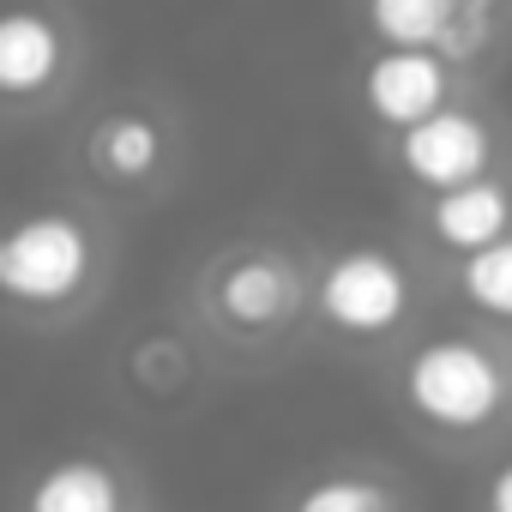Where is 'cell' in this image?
<instances>
[{
	"label": "cell",
	"mask_w": 512,
	"mask_h": 512,
	"mask_svg": "<svg viewBox=\"0 0 512 512\" xmlns=\"http://www.w3.org/2000/svg\"><path fill=\"white\" fill-rule=\"evenodd\" d=\"M25 512H127V488H121V476L109 464L67 458V464H49L31 482Z\"/></svg>",
	"instance_id": "9c48e42d"
},
{
	"label": "cell",
	"mask_w": 512,
	"mask_h": 512,
	"mask_svg": "<svg viewBox=\"0 0 512 512\" xmlns=\"http://www.w3.org/2000/svg\"><path fill=\"white\" fill-rule=\"evenodd\" d=\"M458 296L482 314V320H500L512 326V235L470 253V260L458 266Z\"/></svg>",
	"instance_id": "7c38bea8"
},
{
	"label": "cell",
	"mask_w": 512,
	"mask_h": 512,
	"mask_svg": "<svg viewBox=\"0 0 512 512\" xmlns=\"http://www.w3.org/2000/svg\"><path fill=\"white\" fill-rule=\"evenodd\" d=\"M290 512H404V506H398V488H386L380 476L338 470V476L308 482Z\"/></svg>",
	"instance_id": "4fadbf2b"
},
{
	"label": "cell",
	"mask_w": 512,
	"mask_h": 512,
	"mask_svg": "<svg viewBox=\"0 0 512 512\" xmlns=\"http://www.w3.org/2000/svg\"><path fill=\"white\" fill-rule=\"evenodd\" d=\"M163 127L139 109H121L109 115L97 133H91V163L109 175V181H145L157 163H163Z\"/></svg>",
	"instance_id": "30bf717a"
},
{
	"label": "cell",
	"mask_w": 512,
	"mask_h": 512,
	"mask_svg": "<svg viewBox=\"0 0 512 512\" xmlns=\"http://www.w3.org/2000/svg\"><path fill=\"white\" fill-rule=\"evenodd\" d=\"M398 392H404V410L446 434V440H476L488 434L500 416H506V398H512V368L470 332H440V338H422L410 356H404V374H398Z\"/></svg>",
	"instance_id": "6da1fadb"
},
{
	"label": "cell",
	"mask_w": 512,
	"mask_h": 512,
	"mask_svg": "<svg viewBox=\"0 0 512 512\" xmlns=\"http://www.w3.org/2000/svg\"><path fill=\"white\" fill-rule=\"evenodd\" d=\"M211 302L235 332H278L302 314V272L290 253H241L217 272Z\"/></svg>",
	"instance_id": "8992f818"
},
{
	"label": "cell",
	"mask_w": 512,
	"mask_h": 512,
	"mask_svg": "<svg viewBox=\"0 0 512 512\" xmlns=\"http://www.w3.org/2000/svg\"><path fill=\"white\" fill-rule=\"evenodd\" d=\"M67 67V31L43 7H0V97H43Z\"/></svg>",
	"instance_id": "52a82bcc"
},
{
	"label": "cell",
	"mask_w": 512,
	"mask_h": 512,
	"mask_svg": "<svg viewBox=\"0 0 512 512\" xmlns=\"http://www.w3.org/2000/svg\"><path fill=\"white\" fill-rule=\"evenodd\" d=\"M428 235H434L446 253H458V260H470V253L506 241V235H512V187H506L500 175H488V181L434 193V199H428Z\"/></svg>",
	"instance_id": "ba28073f"
},
{
	"label": "cell",
	"mask_w": 512,
	"mask_h": 512,
	"mask_svg": "<svg viewBox=\"0 0 512 512\" xmlns=\"http://www.w3.org/2000/svg\"><path fill=\"white\" fill-rule=\"evenodd\" d=\"M494 127L476 115V109H458L446 103L440 115L416 121L410 133H398V169L428 187V193H452V187H470V181H488L494 175Z\"/></svg>",
	"instance_id": "277c9868"
},
{
	"label": "cell",
	"mask_w": 512,
	"mask_h": 512,
	"mask_svg": "<svg viewBox=\"0 0 512 512\" xmlns=\"http://www.w3.org/2000/svg\"><path fill=\"white\" fill-rule=\"evenodd\" d=\"M91 229L67 211H37L0 229V302L13 308H67L91 284Z\"/></svg>",
	"instance_id": "7a4b0ae2"
},
{
	"label": "cell",
	"mask_w": 512,
	"mask_h": 512,
	"mask_svg": "<svg viewBox=\"0 0 512 512\" xmlns=\"http://www.w3.org/2000/svg\"><path fill=\"white\" fill-rule=\"evenodd\" d=\"M506 368H512V362H506Z\"/></svg>",
	"instance_id": "2e32d148"
},
{
	"label": "cell",
	"mask_w": 512,
	"mask_h": 512,
	"mask_svg": "<svg viewBox=\"0 0 512 512\" xmlns=\"http://www.w3.org/2000/svg\"><path fill=\"white\" fill-rule=\"evenodd\" d=\"M494 7L500 0H458V13H488V19H494Z\"/></svg>",
	"instance_id": "9a60e30c"
},
{
	"label": "cell",
	"mask_w": 512,
	"mask_h": 512,
	"mask_svg": "<svg viewBox=\"0 0 512 512\" xmlns=\"http://www.w3.org/2000/svg\"><path fill=\"white\" fill-rule=\"evenodd\" d=\"M380 49H440L458 25V0H362Z\"/></svg>",
	"instance_id": "8fae6325"
},
{
	"label": "cell",
	"mask_w": 512,
	"mask_h": 512,
	"mask_svg": "<svg viewBox=\"0 0 512 512\" xmlns=\"http://www.w3.org/2000/svg\"><path fill=\"white\" fill-rule=\"evenodd\" d=\"M362 103L380 127L410 133L452 103V61L440 49H374L362 67Z\"/></svg>",
	"instance_id": "5b68a950"
},
{
	"label": "cell",
	"mask_w": 512,
	"mask_h": 512,
	"mask_svg": "<svg viewBox=\"0 0 512 512\" xmlns=\"http://www.w3.org/2000/svg\"><path fill=\"white\" fill-rule=\"evenodd\" d=\"M410 302H416L410 266L398 260L392 247H368V241L332 253L326 272H320V284H314L320 320L332 332H344V338H362V344L392 338L410 320Z\"/></svg>",
	"instance_id": "3957f363"
},
{
	"label": "cell",
	"mask_w": 512,
	"mask_h": 512,
	"mask_svg": "<svg viewBox=\"0 0 512 512\" xmlns=\"http://www.w3.org/2000/svg\"><path fill=\"white\" fill-rule=\"evenodd\" d=\"M482 512H512V458L488 476V488H482Z\"/></svg>",
	"instance_id": "5bb4252c"
}]
</instances>
